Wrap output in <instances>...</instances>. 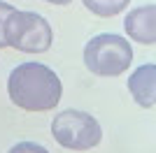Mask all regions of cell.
Segmentation results:
<instances>
[{"instance_id": "obj_6", "label": "cell", "mask_w": 156, "mask_h": 153, "mask_svg": "<svg viewBox=\"0 0 156 153\" xmlns=\"http://www.w3.org/2000/svg\"><path fill=\"white\" fill-rule=\"evenodd\" d=\"M128 90L135 104L142 109H151L156 104V65L144 63L128 76Z\"/></svg>"}, {"instance_id": "obj_4", "label": "cell", "mask_w": 156, "mask_h": 153, "mask_svg": "<svg viewBox=\"0 0 156 153\" xmlns=\"http://www.w3.org/2000/svg\"><path fill=\"white\" fill-rule=\"evenodd\" d=\"M51 134L56 144L68 151H91L103 141L100 123L86 111L79 109H63L54 116Z\"/></svg>"}, {"instance_id": "obj_3", "label": "cell", "mask_w": 156, "mask_h": 153, "mask_svg": "<svg viewBox=\"0 0 156 153\" xmlns=\"http://www.w3.org/2000/svg\"><path fill=\"white\" fill-rule=\"evenodd\" d=\"M2 39L21 53H44L51 49L54 30L42 14L14 9L2 23Z\"/></svg>"}, {"instance_id": "obj_10", "label": "cell", "mask_w": 156, "mask_h": 153, "mask_svg": "<svg viewBox=\"0 0 156 153\" xmlns=\"http://www.w3.org/2000/svg\"><path fill=\"white\" fill-rule=\"evenodd\" d=\"M44 2H49V5H70L72 0H44Z\"/></svg>"}, {"instance_id": "obj_8", "label": "cell", "mask_w": 156, "mask_h": 153, "mask_svg": "<svg viewBox=\"0 0 156 153\" xmlns=\"http://www.w3.org/2000/svg\"><path fill=\"white\" fill-rule=\"evenodd\" d=\"M7 153H49L42 144H35V141H19L14 144Z\"/></svg>"}, {"instance_id": "obj_7", "label": "cell", "mask_w": 156, "mask_h": 153, "mask_svg": "<svg viewBox=\"0 0 156 153\" xmlns=\"http://www.w3.org/2000/svg\"><path fill=\"white\" fill-rule=\"evenodd\" d=\"M84 7L96 16H103V19H110V16H119L128 7L130 0H82Z\"/></svg>"}, {"instance_id": "obj_9", "label": "cell", "mask_w": 156, "mask_h": 153, "mask_svg": "<svg viewBox=\"0 0 156 153\" xmlns=\"http://www.w3.org/2000/svg\"><path fill=\"white\" fill-rule=\"evenodd\" d=\"M14 9H16L14 5H9V2H2V0H0V49H5V46H7L5 39H2V23H5V19L14 12Z\"/></svg>"}, {"instance_id": "obj_1", "label": "cell", "mask_w": 156, "mask_h": 153, "mask_svg": "<svg viewBox=\"0 0 156 153\" xmlns=\"http://www.w3.org/2000/svg\"><path fill=\"white\" fill-rule=\"evenodd\" d=\"M7 95L14 107L23 111H51L61 102L63 83L49 65L28 60L9 72Z\"/></svg>"}, {"instance_id": "obj_5", "label": "cell", "mask_w": 156, "mask_h": 153, "mask_svg": "<svg viewBox=\"0 0 156 153\" xmlns=\"http://www.w3.org/2000/svg\"><path fill=\"white\" fill-rule=\"evenodd\" d=\"M126 35L140 44H154L156 42V5H140L130 9L124 19Z\"/></svg>"}, {"instance_id": "obj_2", "label": "cell", "mask_w": 156, "mask_h": 153, "mask_svg": "<svg viewBox=\"0 0 156 153\" xmlns=\"http://www.w3.org/2000/svg\"><path fill=\"white\" fill-rule=\"evenodd\" d=\"M84 65L96 76H119L133 63V46L117 32H100L84 46Z\"/></svg>"}]
</instances>
